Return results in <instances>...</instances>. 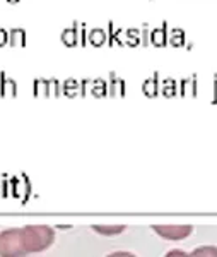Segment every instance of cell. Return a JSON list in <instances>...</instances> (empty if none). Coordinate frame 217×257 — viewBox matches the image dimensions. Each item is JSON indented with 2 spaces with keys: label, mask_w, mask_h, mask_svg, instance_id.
<instances>
[{
  "label": "cell",
  "mask_w": 217,
  "mask_h": 257,
  "mask_svg": "<svg viewBox=\"0 0 217 257\" xmlns=\"http://www.w3.org/2000/svg\"><path fill=\"white\" fill-rule=\"evenodd\" d=\"M193 257H217V247H198L191 252Z\"/></svg>",
  "instance_id": "21"
},
{
  "label": "cell",
  "mask_w": 217,
  "mask_h": 257,
  "mask_svg": "<svg viewBox=\"0 0 217 257\" xmlns=\"http://www.w3.org/2000/svg\"><path fill=\"white\" fill-rule=\"evenodd\" d=\"M178 93V82L171 77H164L162 81H159V94H162L164 98H173Z\"/></svg>",
  "instance_id": "14"
},
{
  "label": "cell",
  "mask_w": 217,
  "mask_h": 257,
  "mask_svg": "<svg viewBox=\"0 0 217 257\" xmlns=\"http://www.w3.org/2000/svg\"><path fill=\"white\" fill-rule=\"evenodd\" d=\"M0 255H28L26 243H24L23 230L14 228V230H6L0 233Z\"/></svg>",
  "instance_id": "2"
},
{
  "label": "cell",
  "mask_w": 217,
  "mask_h": 257,
  "mask_svg": "<svg viewBox=\"0 0 217 257\" xmlns=\"http://www.w3.org/2000/svg\"><path fill=\"white\" fill-rule=\"evenodd\" d=\"M62 94L67 98H76L81 94V82L76 79H65L62 82Z\"/></svg>",
  "instance_id": "15"
},
{
  "label": "cell",
  "mask_w": 217,
  "mask_h": 257,
  "mask_svg": "<svg viewBox=\"0 0 217 257\" xmlns=\"http://www.w3.org/2000/svg\"><path fill=\"white\" fill-rule=\"evenodd\" d=\"M89 93L93 94L94 98H104V96H108V84H106V81L101 79V77H98V79H91Z\"/></svg>",
  "instance_id": "16"
},
{
  "label": "cell",
  "mask_w": 217,
  "mask_h": 257,
  "mask_svg": "<svg viewBox=\"0 0 217 257\" xmlns=\"http://www.w3.org/2000/svg\"><path fill=\"white\" fill-rule=\"evenodd\" d=\"M48 86H50V98H58L62 96V82L52 77L48 79Z\"/></svg>",
  "instance_id": "23"
},
{
  "label": "cell",
  "mask_w": 217,
  "mask_h": 257,
  "mask_svg": "<svg viewBox=\"0 0 217 257\" xmlns=\"http://www.w3.org/2000/svg\"><path fill=\"white\" fill-rule=\"evenodd\" d=\"M93 230L96 233H101V235H120L122 231H125L123 225H94Z\"/></svg>",
  "instance_id": "20"
},
{
  "label": "cell",
  "mask_w": 217,
  "mask_h": 257,
  "mask_svg": "<svg viewBox=\"0 0 217 257\" xmlns=\"http://www.w3.org/2000/svg\"><path fill=\"white\" fill-rule=\"evenodd\" d=\"M108 40L106 43L110 47H123L125 45V40H123V30L122 28H116L113 21L108 23Z\"/></svg>",
  "instance_id": "10"
},
{
  "label": "cell",
  "mask_w": 217,
  "mask_h": 257,
  "mask_svg": "<svg viewBox=\"0 0 217 257\" xmlns=\"http://www.w3.org/2000/svg\"><path fill=\"white\" fill-rule=\"evenodd\" d=\"M0 196L4 199L11 196V185H9V175H4V180L0 182Z\"/></svg>",
  "instance_id": "25"
},
{
  "label": "cell",
  "mask_w": 217,
  "mask_h": 257,
  "mask_svg": "<svg viewBox=\"0 0 217 257\" xmlns=\"http://www.w3.org/2000/svg\"><path fill=\"white\" fill-rule=\"evenodd\" d=\"M28 43V35L23 28H12L9 31V45L12 48H23Z\"/></svg>",
  "instance_id": "12"
},
{
  "label": "cell",
  "mask_w": 217,
  "mask_h": 257,
  "mask_svg": "<svg viewBox=\"0 0 217 257\" xmlns=\"http://www.w3.org/2000/svg\"><path fill=\"white\" fill-rule=\"evenodd\" d=\"M166 255H168V257H174V255H179V257H181V255H186V254H185L183 250H179V248H174V250H169Z\"/></svg>",
  "instance_id": "29"
},
{
  "label": "cell",
  "mask_w": 217,
  "mask_h": 257,
  "mask_svg": "<svg viewBox=\"0 0 217 257\" xmlns=\"http://www.w3.org/2000/svg\"><path fill=\"white\" fill-rule=\"evenodd\" d=\"M127 93V84L116 72H110V86H108V94L110 98H123Z\"/></svg>",
  "instance_id": "8"
},
{
  "label": "cell",
  "mask_w": 217,
  "mask_h": 257,
  "mask_svg": "<svg viewBox=\"0 0 217 257\" xmlns=\"http://www.w3.org/2000/svg\"><path fill=\"white\" fill-rule=\"evenodd\" d=\"M79 45L82 48L87 45V24L86 23H79Z\"/></svg>",
  "instance_id": "24"
},
{
  "label": "cell",
  "mask_w": 217,
  "mask_h": 257,
  "mask_svg": "<svg viewBox=\"0 0 217 257\" xmlns=\"http://www.w3.org/2000/svg\"><path fill=\"white\" fill-rule=\"evenodd\" d=\"M140 38H142L140 47H144V48L151 47V26H149L147 23L142 24V28H140Z\"/></svg>",
  "instance_id": "22"
},
{
  "label": "cell",
  "mask_w": 217,
  "mask_h": 257,
  "mask_svg": "<svg viewBox=\"0 0 217 257\" xmlns=\"http://www.w3.org/2000/svg\"><path fill=\"white\" fill-rule=\"evenodd\" d=\"M125 45H128V47L135 48V47H140L142 43V38H140V30H137V28H128V30H125Z\"/></svg>",
  "instance_id": "19"
},
{
  "label": "cell",
  "mask_w": 217,
  "mask_h": 257,
  "mask_svg": "<svg viewBox=\"0 0 217 257\" xmlns=\"http://www.w3.org/2000/svg\"><path fill=\"white\" fill-rule=\"evenodd\" d=\"M152 230L166 240H183L193 233L191 225H156Z\"/></svg>",
  "instance_id": "3"
},
{
  "label": "cell",
  "mask_w": 217,
  "mask_h": 257,
  "mask_svg": "<svg viewBox=\"0 0 217 257\" xmlns=\"http://www.w3.org/2000/svg\"><path fill=\"white\" fill-rule=\"evenodd\" d=\"M6 45H9V31L0 28V48L6 47Z\"/></svg>",
  "instance_id": "26"
},
{
  "label": "cell",
  "mask_w": 217,
  "mask_h": 257,
  "mask_svg": "<svg viewBox=\"0 0 217 257\" xmlns=\"http://www.w3.org/2000/svg\"><path fill=\"white\" fill-rule=\"evenodd\" d=\"M7 2H9V4H18L19 0H7Z\"/></svg>",
  "instance_id": "31"
},
{
  "label": "cell",
  "mask_w": 217,
  "mask_h": 257,
  "mask_svg": "<svg viewBox=\"0 0 217 257\" xmlns=\"http://www.w3.org/2000/svg\"><path fill=\"white\" fill-rule=\"evenodd\" d=\"M186 43V36H185V31L183 30H171L169 35H168V45H171L173 48H181L185 47Z\"/></svg>",
  "instance_id": "17"
},
{
  "label": "cell",
  "mask_w": 217,
  "mask_h": 257,
  "mask_svg": "<svg viewBox=\"0 0 217 257\" xmlns=\"http://www.w3.org/2000/svg\"><path fill=\"white\" fill-rule=\"evenodd\" d=\"M111 257H122V255H125V257H130L132 254L130 252H113V254H110Z\"/></svg>",
  "instance_id": "30"
},
{
  "label": "cell",
  "mask_w": 217,
  "mask_h": 257,
  "mask_svg": "<svg viewBox=\"0 0 217 257\" xmlns=\"http://www.w3.org/2000/svg\"><path fill=\"white\" fill-rule=\"evenodd\" d=\"M106 40H108V33L103 30V28H94L87 33V43L94 48H99L103 45H106Z\"/></svg>",
  "instance_id": "13"
},
{
  "label": "cell",
  "mask_w": 217,
  "mask_h": 257,
  "mask_svg": "<svg viewBox=\"0 0 217 257\" xmlns=\"http://www.w3.org/2000/svg\"><path fill=\"white\" fill-rule=\"evenodd\" d=\"M11 196L16 199H23V202H28L33 194L31 180L26 173H21V177H9Z\"/></svg>",
  "instance_id": "4"
},
{
  "label": "cell",
  "mask_w": 217,
  "mask_h": 257,
  "mask_svg": "<svg viewBox=\"0 0 217 257\" xmlns=\"http://www.w3.org/2000/svg\"><path fill=\"white\" fill-rule=\"evenodd\" d=\"M21 230H23L28 254L47 250L55 242V230L47 225H29V226H23Z\"/></svg>",
  "instance_id": "1"
},
{
  "label": "cell",
  "mask_w": 217,
  "mask_h": 257,
  "mask_svg": "<svg viewBox=\"0 0 217 257\" xmlns=\"http://www.w3.org/2000/svg\"><path fill=\"white\" fill-rule=\"evenodd\" d=\"M0 96L16 98L18 96V82L14 77H9L6 72H0Z\"/></svg>",
  "instance_id": "7"
},
{
  "label": "cell",
  "mask_w": 217,
  "mask_h": 257,
  "mask_svg": "<svg viewBox=\"0 0 217 257\" xmlns=\"http://www.w3.org/2000/svg\"><path fill=\"white\" fill-rule=\"evenodd\" d=\"M89 84H91V79H82V82H81V94L79 96H87L89 94Z\"/></svg>",
  "instance_id": "27"
},
{
  "label": "cell",
  "mask_w": 217,
  "mask_h": 257,
  "mask_svg": "<svg viewBox=\"0 0 217 257\" xmlns=\"http://www.w3.org/2000/svg\"><path fill=\"white\" fill-rule=\"evenodd\" d=\"M62 41L65 47L72 48L79 45V21H74V24L70 28H65L62 31Z\"/></svg>",
  "instance_id": "11"
},
{
  "label": "cell",
  "mask_w": 217,
  "mask_h": 257,
  "mask_svg": "<svg viewBox=\"0 0 217 257\" xmlns=\"http://www.w3.org/2000/svg\"><path fill=\"white\" fill-rule=\"evenodd\" d=\"M212 105H217V74H214V89H212Z\"/></svg>",
  "instance_id": "28"
},
{
  "label": "cell",
  "mask_w": 217,
  "mask_h": 257,
  "mask_svg": "<svg viewBox=\"0 0 217 257\" xmlns=\"http://www.w3.org/2000/svg\"><path fill=\"white\" fill-rule=\"evenodd\" d=\"M33 94H35V98H50L48 79H35V82H33Z\"/></svg>",
  "instance_id": "18"
},
{
  "label": "cell",
  "mask_w": 217,
  "mask_h": 257,
  "mask_svg": "<svg viewBox=\"0 0 217 257\" xmlns=\"http://www.w3.org/2000/svg\"><path fill=\"white\" fill-rule=\"evenodd\" d=\"M179 94L183 98H197L198 96V79L197 74H191V76L185 77V79L179 81Z\"/></svg>",
  "instance_id": "5"
},
{
  "label": "cell",
  "mask_w": 217,
  "mask_h": 257,
  "mask_svg": "<svg viewBox=\"0 0 217 257\" xmlns=\"http://www.w3.org/2000/svg\"><path fill=\"white\" fill-rule=\"evenodd\" d=\"M168 35H169V24L168 21H162L161 28H152L151 30V45L157 48H162L168 45Z\"/></svg>",
  "instance_id": "6"
},
{
  "label": "cell",
  "mask_w": 217,
  "mask_h": 257,
  "mask_svg": "<svg viewBox=\"0 0 217 257\" xmlns=\"http://www.w3.org/2000/svg\"><path fill=\"white\" fill-rule=\"evenodd\" d=\"M159 81H161V76L159 72H154L149 79L144 81L142 84V91L147 98H157L159 96Z\"/></svg>",
  "instance_id": "9"
}]
</instances>
